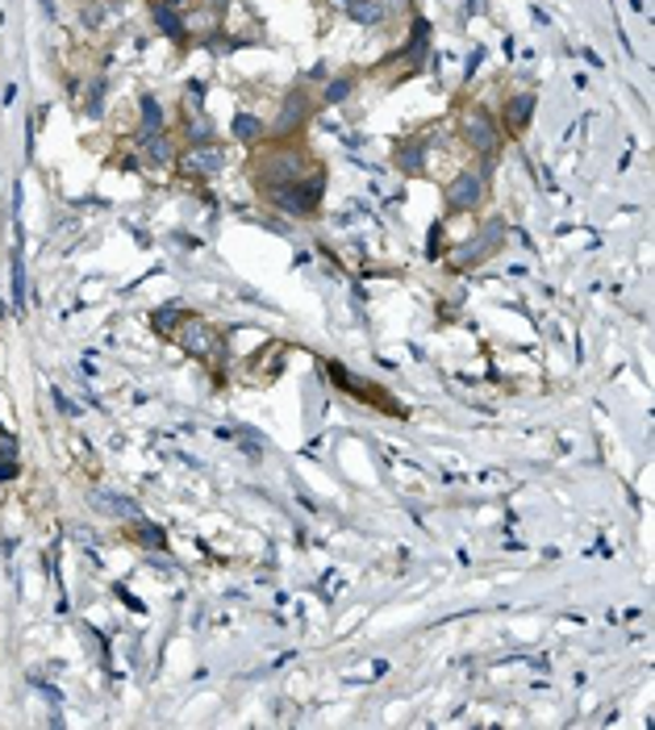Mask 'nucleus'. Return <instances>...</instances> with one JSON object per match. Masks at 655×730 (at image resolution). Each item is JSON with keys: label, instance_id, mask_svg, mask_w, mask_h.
<instances>
[{"label": "nucleus", "instance_id": "obj_3", "mask_svg": "<svg viewBox=\"0 0 655 730\" xmlns=\"http://www.w3.org/2000/svg\"><path fill=\"white\" fill-rule=\"evenodd\" d=\"M322 192H326V171L318 167L313 176H305L301 184L267 189V192H259V196L276 213H284V217H313V213L322 210Z\"/></svg>", "mask_w": 655, "mask_h": 730}, {"label": "nucleus", "instance_id": "obj_12", "mask_svg": "<svg viewBox=\"0 0 655 730\" xmlns=\"http://www.w3.org/2000/svg\"><path fill=\"white\" fill-rule=\"evenodd\" d=\"M159 130H167V118H164V109H159V100H155V96H142V100H139V125H134V139L146 142L151 134H159Z\"/></svg>", "mask_w": 655, "mask_h": 730}, {"label": "nucleus", "instance_id": "obj_1", "mask_svg": "<svg viewBox=\"0 0 655 730\" xmlns=\"http://www.w3.org/2000/svg\"><path fill=\"white\" fill-rule=\"evenodd\" d=\"M318 167L322 164L297 139H272L267 146L263 142L255 146V155H251V180H255L259 192L288 189V184H301L305 176H313Z\"/></svg>", "mask_w": 655, "mask_h": 730}, {"label": "nucleus", "instance_id": "obj_17", "mask_svg": "<svg viewBox=\"0 0 655 730\" xmlns=\"http://www.w3.org/2000/svg\"><path fill=\"white\" fill-rule=\"evenodd\" d=\"M426 50H430V25L421 22H414V38H409V47L401 50L397 59L401 63H414V68H421V63H426Z\"/></svg>", "mask_w": 655, "mask_h": 730}, {"label": "nucleus", "instance_id": "obj_18", "mask_svg": "<svg viewBox=\"0 0 655 730\" xmlns=\"http://www.w3.org/2000/svg\"><path fill=\"white\" fill-rule=\"evenodd\" d=\"M347 17H352L355 25H389V13H384L380 0H355Z\"/></svg>", "mask_w": 655, "mask_h": 730}, {"label": "nucleus", "instance_id": "obj_5", "mask_svg": "<svg viewBox=\"0 0 655 730\" xmlns=\"http://www.w3.org/2000/svg\"><path fill=\"white\" fill-rule=\"evenodd\" d=\"M171 338L192 359H205V363H222L226 359V334L217 331V326H210L205 318H180V326L171 331Z\"/></svg>", "mask_w": 655, "mask_h": 730}, {"label": "nucleus", "instance_id": "obj_26", "mask_svg": "<svg viewBox=\"0 0 655 730\" xmlns=\"http://www.w3.org/2000/svg\"><path fill=\"white\" fill-rule=\"evenodd\" d=\"M352 4H355V0H326V9H334V13H343V17L352 13Z\"/></svg>", "mask_w": 655, "mask_h": 730}, {"label": "nucleus", "instance_id": "obj_20", "mask_svg": "<svg viewBox=\"0 0 655 730\" xmlns=\"http://www.w3.org/2000/svg\"><path fill=\"white\" fill-rule=\"evenodd\" d=\"M355 93V75H338V80H330L326 93H322V105H338V100H347Z\"/></svg>", "mask_w": 655, "mask_h": 730}, {"label": "nucleus", "instance_id": "obj_9", "mask_svg": "<svg viewBox=\"0 0 655 730\" xmlns=\"http://www.w3.org/2000/svg\"><path fill=\"white\" fill-rule=\"evenodd\" d=\"M142 146V164L151 167V171H171L176 167V139L167 134V130H159V134H151L146 142H139Z\"/></svg>", "mask_w": 655, "mask_h": 730}, {"label": "nucleus", "instance_id": "obj_2", "mask_svg": "<svg viewBox=\"0 0 655 730\" xmlns=\"http://www.w3.org/2000/svg\"><path fill=\"white\" fill-rule=\"evenodd\" d=\"M492 164H497V159H480V164H472V167H460V171L446 180L443 201H446V213H451V217H455V213L480 210V205L489 201Z\"/></svg>", "mask_w": 655, "mask_h": 730}, {"label": "nucleus", "instance_id": "obj_23", "mask_svg": "<svg viewBox=\"0 0 655 730\" xmlns=\"http://www.w3.org/2000/svg\"><path fill=\"white\" fill-rule=\"evenodd\" d=\"M426 251H430V260H434V255H443V222H439V226H430V247H426Z\"/></svg>", "mask_w": 655, "mask_h": 730}, {"label": "nucleus", "instance_id": "obj_16", "mask_svg": "<svg viewBox=\"0 0 655 730\" xmlns=\"http://www.w3.org/2000/svg\"><path fill=\"white\" fill-rule=\"evenodd\" d=\"M96 510H100V514H109V518H121V522L142 518L139 505H134V501H126V496H118V493H96Z\"/></svg>", "mask_w": 655, "mask_h": 730}, {"label": "nucleus", "instance_id": "obj_14", "mask_svg": "<svg viewBox=\"0 0 655 730\" xmlns=\"http://www.w3.org/2000/svg\"><path fill=\"white\" fill-rule=\"evenodd\" d=\"M230 134H235V142H242V146H259V142L267 139V121L255 118V113H238V118L230 121Z\"/></svg>", "mask_w": 655, "mask_h": 730}, {"label": "nucleus", "instance_id": "obj_19", "mask_svg": "<svg viewBox=\"0 0 655 730\" xmlns=\"http://www.w3.org/2000/svg\"><path fill=\"white\" fill-rule=\"evenodd\" d=\"M130 539L142 542V547H151V551L167 547V535H164V530H159V526H151V522H142V518L130 522Z\"/></svg>", "mask_w": 655, "mask_h": 730}, {"label": "nucleus", "instance_id": "obj_21", "mask_svg": "<svg viewBox=\"0 0 655 730\" xmlns=\"http://www.w3.org/2000/svg\"><path fill=\"white\" fill-rule=\"evenodd\" d=\"M100 96H105V80H93V84H88V96H84V113H88V118H100Z\"/></svg>", "mask_w": 655, "mask_h": 730}, {"label": "nucleus", "instance_id": "obj_15", "mask_svg": "<svg viewBox=\"0 0 655 730\" xmlns=\"http://www.w3.org/2000/svg\"><path fill=\"white\" fill-rule=\"evenodd\" d=\"M180 134H184V142H213L217 139V125H213V118L205 109H196V113H184Z\"/></svg>", "mask_w": 655, "mask_h": 730}, {"label": "nucleus", "instance_id": "obj_4", "mask_svg": "<svg viewBox=\"0 0 655 730\" xmlns=\"http://www.w3.org/2000/svg\"><path fill=\"white\" fill-rule=\"evenodd\" d=\"M460 142L468 146L472 155H480V159H497V155H501V142H505V134H501V121L492 118L489 109L472 105V109L460 113Z\"/></svg>", "mask_w": 655, "mask_h": 730}, {"label": "nucleus", "instance_id": "obj_7", "mask_svg": "<svg viewBox=\"0 0 655 730\" xmlns=\"http://www.w3.org/2000/svg\"><path fill=\"white\" fill-rule=\"evenodd\" d=\"M501 242H505V222H501V217H492L489 226H480V230H476V235H472L460 251H451V267H455V272H468V267H476V263L492 260Z\"/></svg>", "mask_w": 655, "mask_h": 730}, {"label": "nucleus", "instance_id": "obj_10", "mask_svg": "<svg viewBox=\"0 0 655 730\" xmlns=\"http://www.w3.org/2000/svg\"><path fill=\"white\" fill-rule=\"evenodd\" d=\"M430 130L426 134H414V139H401L397 142V167L401 171H409V176H418L430 167Z\"/></svg>", "mask_w": 655, "mask_h": 730}, {"label": "nucleus", "instance_id": "obj_6", "mask_svg": "<svg viewBox=\"0 0 655 730\" xmlns=\"http://www.w3.org/2000/svg\"><path fill=\"white\" fill-rule=\"evenodd\" d=\"M230 167V146L222 142H188L184 151L176 155V171L188 176V180H210V176H222Z\"/></svg>", "mask_w": 655, "mask_h": 730}, {"label": "nucleus", "instance_id": "obj_8", "mask_svg": "<svg viewBox=\"0 0 655 730\" xmlns=\"http://www.w3.org/2000/svg\"><path fill=\"white\" fill-rule=\"evenodd\" d=\"M309 118H313V96L305 93V88H293V93L284 96L281 118L267 125V139H297Z\"/></svg>", "mask_w": 655, "mask_h": 730}, {"label": "nucleus", "instance_id": "obj_27", "mask_svg": "<svg viewBox=\"0 0 655 730\" xmlns=\"http://www.w3.org/2000/svg\"><path fill=\"white\" fill-rule=\"evenodd\" d=\"M80 4H93V0H80Z\"/></svg>", "mask_w": 655, "mask_h": 730}, {"label": "nucleus", "instance_id": "obj_25", "mask_svg": "<svg viewBox=\"0 0 655 730\" xmlns=\"http://www.w3.org/2000/svg\"><path fill=\"white\" fill-rule=\"evenodd\" d=\"M17 476V459H0V480H13Z\"/></svg>", "mask_w": 655, "mask_h": 730}, {"label": "nucleus", "instance_id": "obj_22", "mask_svg": "<svg viewBox=\"0 0 655 730\" xmlns=\"http://www.w3.org/2000/svg\"><path fill=\"white\" fill-rule=\"evenodd\" d=\"M180 318H184V313H180V309H159V313H155V318H151V322H155V331L171 334V331H176V326H180Z\"/></svg>", "mask_w": 655, "mask_h": 730}, {"label": "nucleus", "instance_id": "obj_13", "mask_svg": "<svg viewBox=\"0 0 655 730\" xmlns=\"http://www.w3.org/2000/svg\"><path fill=\"white\" fill-rule=\"evenodd\" d=\"M531 118H535V93H514L505 100V125H510L514 134H522V130L531 125Z\"/></svg>", "mask_w": 655, "mask_h": 730}, {"label": "nucleus", "instance_id": "obj_11", "mask_svg": "<svg viewBox=\"0 0 655 730\" xmlns=\"http://www.w3.org/2000/svg\"><path fill=\"white\" fill-rule=\"evenodd\" d=\"M151 22L159 25V34L184 43L188 38V25H184V9L176 0H151Z\"/></svg>", "mask_w": 655, "mask_h": 730}, {"label": "nucleus", "instance_id": "obj_24", "mask_svg": "<svg viewBox=\"0 0 655 730\" xmlns=\"http://www.w3.org/2000/svg\"><path fill=\"white\" fill-rule=\"evenodd\" d=\"M0 455H4V459H13V455H17V443H13V434H9V430H0Z\"/></svg>", "mask_w": 655, "mask_h": 730}]
</instances>
